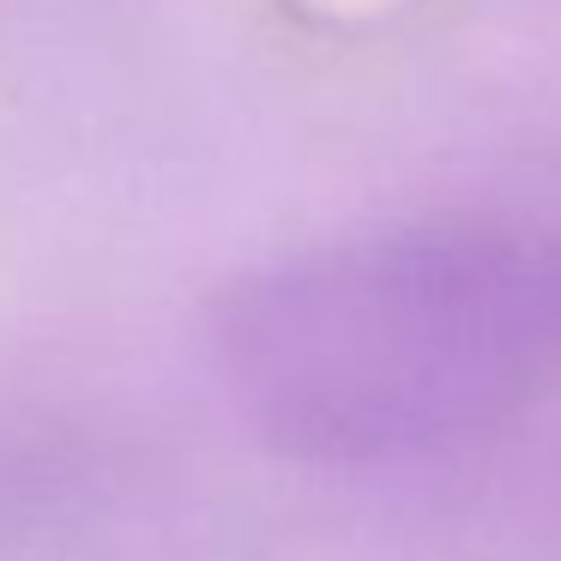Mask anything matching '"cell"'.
<instances>
[{"instance_id": "6da1fadb", "label": "cell", "mask_w": 561, "mask_h": 561, "mask_svg": "<svg viewBox=\"0 0 561 561\" xmlns=\"http://www.w3.org/2000/svg\"><path fill=\"white\" fill-rule=\"evenodd\" d=\"M211 363L242 423L308 465H404L561 392V236L416 218L296 248L224 290Z\"/></svg>"}]
</instances>
